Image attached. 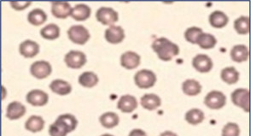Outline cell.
<instances>
[{"label": "cell", "mask_w": 256, "mask_h": 136, "mask_svg": "<svg viewBox=\"0 0 256 136\" xmlns=\"http://www.w3.org/2000/svg\"><path fill=\"white\" fill-rule=\"evenodd\" d=\"M196 44L198 45L200 47L205 50L213 49L217 44L216 38L211 34L208 33H202L199 35L196 40Z\"/></svg>", "instance_id": "cell-26"}, {"label": "cell", "mask_w": 256, "mask_h": 136, "mask_svg": "<svg viewBox=\"0 0 256 136\" xmlns=\"http://www.w3.org/2000/svg\"><path fill=\"white\" fill-rule=\"evenodd\" d=\"M26 107L18 101H13L7 106L6 116L10 120L19 119L25 115Z\"/></svg>", "instance_id": "cell-17"}, {"label": "cell", "mask_w": 256, "mask_h": 136, "mask_svg": "<svg viewBox=\"0 0 256 136\" xmlns=\"http://www.w3.org/2000/svg\"><path fill=\"white\" fill-rule=\"evenodd\" d=\"M98 75L91 71H86L82 73L79 77V83L85 88L91 89L98 84Z\"/></svg>", "instance_id": "cell-30"}, {"label": "cell", "mask_w": 256, "mask_h": 136, "mask_svg": "<svg viewBox=\"0 0 256 136\" xmlns=\"http://www.w3.org/2000/svg\"><path fill=\"white\" fill-rule=\"evenodd\" d=\"M134 82L139 89H150L156 82V75L149 69H141L135 74Z\"/></svg>", "instance_id": "cell-3"}, {"label": "cell", "mask_w": 256, "mask_h": 136, "mask_svg": "<svg viewBox=\"0 0 256 136\" xmlns=\"http://www.w3.org/2000/svg\"><path fill=\"white\" fill-rule=\"evenodd\" d=\"M105 37L111 44H119L124 40L125 32L122 27L112 25L105 30Z\"/></svg>", "instance_id": "cell-10"}, {"label": "cell", "mask_w": 256, "mask_h": 136, "mask_svg": "<svg viewBox=\"0 0 256 136\" xmlns=\"http://www.w3.org/2000/svg\"><path fill=\"white\" fill-rule=\"evenodd\" d=\"M72 8L67 2H52L51 3V13L57 18L66 19L71 16Z\"/></svg>", "instance_id": "cell-13"}, {"label": "cell", "mask_w": 256, "mask_h": 136, "mask_svg": "<svg viewBox=\"0 0 256 136\" xmlns=\"http://www.w3.org/2000/svg\"><path fill=\"white\" fill-rule=\"evenodd\" d=\"M96 17L98 22H100L104 25H114L118 22L119 15L117 11H115L110 7H101L97 10Z\"/></svg>", "instance_id": "cell-6"}, {"label": "cell", "mask_w": 256, "mask_h": 136, "mask_svg": "<svg viewBox=\"0 0 256 136\" xmlns=\"http://www.w3.org/2000/svg\"><path fill=\"white\" fill-rule=\"evenodd\" d=\"M209 23L213 27L222 28L226 27L229 23V17L220 10H215L210 14L209 18Z\"/></svg>", "instance_id": "cell-18"}, {"label": "cell", "mask_w": 256, "mask_h": 136, "mask_svg": "<svg viewBox=\"0 0 256 136\" xmlns=\"http://www.w3.org/2000/svg\"><path fill=\"white\" fill-rule=\"evenodd\" d=\"M192 66L200 73H209L211 71L213 64L208 55L197 54L192 59Z\"/></svg>", "instance_id": "cell-9"}, {"label": "cell", "mask_w": 256, "mask_h": 136, "mask_svg": "<svg viewBox=\"0 0 256 136\" xmlns=\"http://www.w3.org/2000/svg\"><path fill=\"white\" fill-rule=\"evenodd\" d=\"M240 128L236 123H226L225 126L223 127L222 136H239Z\"/></svg>", "instance_id": "cell-35"}, {"label": "cell", "mask_w": 256, "mask_h": 136, "mask_svg": "<svg viewBox=\"0 0 256 136\" xmlns=\"http://www.w3.org/2000/svg\"><path fill=\"white\" fill-rule=\"evenodd\" d=\"M64 61L69 68H81L86 63V56L81 51H70L65 55Z\"/></svg>", "instance_id": "cell-7"}, {"label": "cell", "mask_w": 256, "mask_h": 136, "mask_svg": "<svg viewBox=\"0 0 256 136\" xmlns=\"http://www.w3.org/2000/svg\"><path fill=\"white\" fill-rule=\"evenodd\" d=\"M50 89L52 92L58 95H67L72 91V87L67 82L61 79H56L50 84Z\"/></svg>", "instance_id": "cell-21"}, {"label": "cell", "mask_w": 256, "mask_h": 136, "mask_svg": "<svg viewBox=\"0 0 256 136\" xmlns=\"http://www.w3.org/2000/svg\"><path fill=\"white\" fill-rule=\"evenodd\" d=\"M202 28L198 27H191L185 32V38L192 44H196V40L200 34H202Z\"/></svg>", "instance_id": "cell-34"}, {"label": "cell", "mask_w": 256, "mask_h": 136, "mask_svg": "<svg viewBox=\"0 0 256 136\" xmlns=\"http://www.w3.org/2000/svg\"><path fill=\"white\" fill-rule=\"evenodd\" d=\"M140 103H141L143 108L149 110V111H154V110L157 109L159 106H161L162 99L156 94L148 93L142 97Z\"/></svg>", "instance_id": "cell-19"}, {"label": "cell", "mask_w": 256, "mask_h": 136, "mask_svg": "<svg viewBox=\"0 0 256 136\" xmlns=\"http://www.w3.org/2000/svg\"><path fill=\"white\" fill-rule=\"evenodd\" d=\"M67 133L69 132L67 127L58 118L49 128V134L51 136H66Z\"/></svg>", "instance_id": "cell-32"}, {"label": "cell", "mask_w": 256, "mask_h": 136, "mask_svg": "<svg viewBox=\"0 0 256 136\" xmlns=\"http://www.w3.org/2000/svg\"><path fill=\"white\" fill-rule=\"evenodd\" d=\"M10 6L12 7L13 9L17 10H22L24 9H26L28 6H30L32 3L31 2H21V1H18V2H10Z\"/></svg>", "instance_id": "cell-36"}, {"label": "cell", "mask_w": 256, "mask_h": 136, "mask_svg": "<svg viewBox=\"0 0 256 136\" xmlns=\"http://www.w3.org/2000/svg\"><path fill=\"white\" fill-rule=\"evenodd\" d=\"M234 28L239 34H248L250 33V18L249 17H240L234 21Z\"/></svg>", "instance_id": "cell-31"}, {"label": "cell", "mask_w": 256, "mask_h": 136, "mask_svg": "<svg viewBox=\"0 0 256 136\" xmlns=\"http://www.w3.org/2000/svg\"><path fill=\"white\" fill-rule=\"evenodd\" d=\"M48 99L49 97L47 93L39 89L32 90L27 94V102L34 106H45L47 104Z\"/></svg>", "instance_id": "cell-12"}, {"label": "cell", "mask_w": 256, "mask_h": 136, "mask_svg": "<svg viewBox=\"0 0 256 136\" xmlns=\"http://www.w3.org/2000/svg\"><path fill=\"white\" fill-rule=\"evenodd\" d=\"M44 119L41 116H35V115L31 116L25 123V129L33 133L41 132V130L44 129Z\"/></svg>", "instance_id": "cell-24"}, {"label": "cell", "mask_w": 256, "mask_h": 136, "mask_svg": "<svg viewBox=\"0 0 256 136\" xmlns=\"http://www.w3.org/2000/svg\"><path fill=\"white\" fill-rule=\"evenodd\" d=\"M58 119L62 121L63 123L66 125V127L68 130V132L70 133L72 131H74L78 125V121L75 116L71 115V114H63L58 116Z\"/></svg>", "instance_id": "cell-33"}, {"label": "cell", "mask_w": 256, "mask_h": 136, "mask_svg": "<svg viewBox=\"0 0 256 136\" xmlns=\"http://www.w3.org/2000/svg\"><path fill=\"white\" fill-rule=\"evenodd\" d=\"M152 49L162 61H170L179 53L178 45L165 37L157 38L152 43Z\"/></svg>", "instance_id": "cell-1"}, {"label": "cell", "mask_w": 256, "mask_h": 136, "mask_svg": "<svg viewBox=\"0 0 256 136\" xmlns=\"http://www.w3.org/2000/svg\"><path fill=\"white\" fill-rule=\"evenodd\" d=\"M117 107L119 110L122 111V113H131L137 109L138 101L133 96L129 94L122 95L119 99Z\"/></svg>", "instance_id": "cell-15"}, {"label": "cell", "mask_w": 256, "mask_h": 136, "mask_svg": "<svg viewBox=\"0 0 256 136\" xmlns=\"http://www.w3.org/2000/svg\"><path fill=\"white\" fill-rule=\"evenodd\" d=\"M182 90L186 95L196 96L202 92V86L194 79H188L183 82Z\"/></svg>", "instance_id": "cell-23"}, {"label": "cell", "mask_w": 256, "mask_h": 136, "mask_svg": "<svg viewBox=\"0 0 256 136\" xmlns=\"http://www.w3.org/2000/svg\"><path fill=\"white\" fill-rule=\"evenodd\" d=\"M205 106L211 110H219L226 106V96L220 91H211L204 99Z\"/></svg>", "instance_id": "cell-5"}, {"label": "cell", "mask_w": 256, "mask_h": 136, "mask_svg": "<svg viewBox=\"0 0 256 136\" xmlns=\"http://www.w3.org/2000/svg\"><path fill=\"white\" fill-rule=\"evenodd\" d=\"M41 34L45 40L53 41L60 36V27L57 24L50 23L41 28Z\"/></svg>", "instance_id": "cell-27"}, {"label": "cell", "mask_w": 256, "mask_h": 136, "mask_svg": "<svg viewBox=\"0 0 256 136\" xmlns=\"http://www.w3.org/2000/svg\"><path fill=\"white\" fill-rule=\"evenodd\" d=\"M27 20L34 26H41L47 20V15L41 9H34L27 15Z\"/></svg>", "instance_id": "cell-25"}, {"label": "cell", "mask_w": 256, "mask_h": 136, "mask_svg": "<svg viewBox=\"0 0 256 136\" xmlns=\"http://www.w3.org/2000/svg\"><path fill=\"white\" fill-rule=\"evenodd\" d=\"M52 68L50 63L44 60L34 62L30 67L31 75L37 79H44L51 75Z\"/></svg>", "instance_id": "cell-8"}, {"label": "cell", "mask_w": 256, "mask_h": 136, "mask_svg": "<svg viewBox=\"0 0 256 136\" xmlns=\"http://www.w3.org/2000/svg\"><path fill=\"white\" fill-rule=\"evenodd\" d=\"M19 51L25 58H34L40 52V45L35 41L26 40L21 43Z\"/></svg>", "instance_id": "cell-14"}, {"label": "cell", "mask_w": 256, "mask_h": 136, "mask_svg": "<svg viewBox=\"0 0 256 136\" xmlns=\"http://www.w3.org/2000/svg\"><path fill=\"white\" fill-rule=\"evenodd\" d=\"M231 99L233 105L240 107L245 113H250V91L247 89H237L233 91Z\"/></svg>", "instance_id": "cell-2"}, {"label": "cell", "mask_w": 256, "mask_h": 136, "mask_svg": "<svg viewBox=\"0 0 256 136\" xmlns=\"http://www.w3.org/2000/svg\"><path fill=\"white\" fill-rule=\"evenodd\" d=\"M160 136H179L177 134L174 133V132H172V131H165L163 133L161 134Z\"/></svg>", "instance_id": "cell-38"}, {"label": "cell", "mask_w": 256, "mask_h": 136, "mask_svg": "<svg viewBox=\"0 0 256 136\" xmlns=\"http://www.w3.org/2000/svg\"><path fill=\"white\" fill-rule=\"evenodd\" d=\"M67 36L71 41L78 45H85L90 39V33L82 25H74L68 28Z\"/></svg>", "instance_id": "cell-4"}, {"label": "cell", "mask_w": 256, "mask_h": 136, "mask_svg": "<svg viewBox=\"0 0 256 136\" xmlns=\"http://www.w3.org/2000/svg\"><path fill=\"white\" fill-rule=\"evenodd\" d=\"M205 119V115L202 110L191 109L186 113V120L187 123L192 125H197L202 123Z\"/></svg>", "instance_id": "cell-29"}, {"label": "cell", "mask_w": 256, "mask_h": 136, "mask_svg": "<svg viewBox=\"0 0 256 136\" xmlns=\"http://www.w3.org/2000/svg\"><path fill=\"white\" fill-rule=\"evenodd\" d=\"M101 136H113L112 135H109V134H105V135H102Z\"/></svg>", "instance_id": "cell-39"}, {"label": "cell", "mask_w": 256, "mask_h": 136, "mask_svg": "<svg viewBox=\"0 0 256 136\" xmlns=\"http://www.w3.org/2000/svg\"><path fill=\"white\" fill-rule=\"evenodd\" d=\"M141 58L134 51H128L124 52L121 57V65L127 69H133L140 65Z\"/></svg>", "instance_id": "cell-11"}, {"label": "cell", "mask_w": 256, "mask_h": 136, "mask_svg": "<svg viewBox=\"0 0 256 136\" xmlns=\"http://www.w3.org/2000/svg\"><path fill=\"white\" fill-rule=\"evenodd\" d=\"M231 58L236 63H243L250 58V50L245 45H236L231 50Z\"/></svg>", "instance_id": "cell-16"}, {"label": "cell", "mask_w": 256, "mask_h": 136, "mask_svg": "<svg viewBox=\"0 0 256 136\" xmlns=\"http://www.w3.org/2000/svg\"><path fill=\"white\" fill-rule=\"evenodd\" d=\"M100 123L102 125L106 128V129H113L115 127L117 126L120 122V118L119 116L115 113H105L100 116Z\"/></svg>", "instance_id": "cell-28"}, {"label": "cell", "mask_w": 256, "mask_h": 136, "mask_svg": "<svg viewBox=\"0 0 256 136\" xmlns=\"http://www.w3.org/2000/svg\"><path fill=\"white\" fill-rule=\"evenodd\" d=\"M129 136H147V134L145 133L144 130H139V129H135L131 130Z\"/></svg>", "instance_id": "cell-37"}, {"label": "cell", "mask_w": 256, "mask_h": 136, "mask_svg": "<svg viewBox=\"0 0 256 136\" xmlns=\"http://www.w3.org/2000/svg\"><path fill=\"white\" fill-rule=\"evenodd\" d=\"M239 72L237 71L236 68H234L233 66L223 68L220 73L221 80L229 85L236 84V82L239 81Z\"/></svg>", "instance_id": "cell-22"}, {"label": "cell", "mask_w": 256, "mask_h": 136, "mask_svg": "<svg viewBox=\"0 0 256 136\" xmlns=\"http://www.w3.org/2000/svg\"><path fill=\"white\" fill-rule=\"evenodd\" d=\"M91 10L90 7L84 3H79L73 8L71 17L75 21L82 22V21L87 20L91 16Z\"/></svg>", "instance_id": "cell-20"}]
</instances>
